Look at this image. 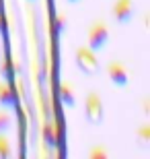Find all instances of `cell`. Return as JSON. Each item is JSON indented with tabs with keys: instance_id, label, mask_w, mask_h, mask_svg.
Returning a JSON list of instances; mask_svg holds the SVG:
<instances>
[{
	"instance_id": "cell-3",
	"label": "cell",
	"mask_w": 150,
	"mask_h": 159,
	"mask_svg": "<svg viewBox=\"0 0 150 159\" xmlns=\"http://www.w3.org/2000/svg\"><path fill=\"white\" fill-rule=\"evenodd\" d=\"M84 116L92 126L103 122V101H101L99 93H95V91H91L84 99Z\"/></svg>"
},
{
	"instance_id": "cell-15",
	"label": "cell",
	"mask_w": 150,
	"mask_h": 159,
	"mask_svg": "<svg viewBox=\"0 0 150 159\" xmlns=\"http://www.w3.org/2000/svg\"><path fill=\"white\" fill-rule=\"evenodd\" d=\"M142 112H144V116H148V114H150V101H148V97L142 99Z\"/></svg>"
},
{
	"instance_id": "cell-4",
	"label": "cell",
	"mask_w": 150,
	"mask_h": 159,
	"mask_svg": "<svg viewBox=\"0 0 150 159\" xmlns=\"http://www.w3.org/2000/svg\"><path fill=\"white\" fill-rule=\"evenodd\" d=\"M43 106V124H41V139H43V147L45 149H54L58 145V128H56V122L47 112V106Z\"/></svg>"
},
{
	"instance_id": "cell-17",
	"label": "cell",
	"mask_w": 150,
	"mask_h": 159,
	"mask_svg": "<svg viewBox=\"0 0 150 159\" xmlns=\"http://www.w3.org/2000/svg\"><path fill=\"white\" fill-rule=\"evenodd\" d=\"M29 2H37V0H29Z\"/></svg>"
},
{
	"instance_id": "cell-6",
	"label": "cell",
	"mask_w": 150,
	"mask_h": 159,
	"mask_svg": "<svg viewBox=\"0 0 150 159\" xmlns=\"http://www.w3.org/2000/svg\"><path fill=\"white\" fill-rule=\"evenodd\" d=\"M111 15L121 25L130 23L132 17H134V2L132 0H115L113 6H111Z\"/></svg>"
},
{
	"instance_id": "cell-2",
	"label": "cell",
	"mask_w": 150,
	"mask_h": 159,
	"mask_svg": "<svg viewBox=\"0 0 150 159\" xmlns=\"http://www.w3.org/2000/svg\"><path fill=\"white\" fill-rule=\"evenodd\" d=\"M74 58H76V66H78V70L84 72L87 77H92V75H97V72H99V60H97L95 52H92L88 46L76 48Z\"/></svg>"
},
{
	"instance_id": "cell-14",
	"label": "cell",
	"mask_w": 150,
	"mask_h": 159,
	"mask_svg": "<svg viewBox=\"0 0 150 159\" xmlns=\"http://www.w3.org/2000/svg\"><path fill=\"white\" fill-rule=\"evenodd\" d=\"M107 149L101 147V145H97V147H92L91 151H88V159H107Z\"/></svg>"
},
{
	"instance_id": "cell-1",
	"label": "cell",
	"mask_w": 150,
	"mask_h": 159,
	"mask_svg": "<svg viewBox=\"0 0 150 159\" xmlns=\"http://www.w3.org/2000/svg\"><path fill=\"white\" fill-rule=\"evenodd\" d=\"M109 41V29H107V23L101 21V19H95L88 27V43L92 52H101Z\"/></svg>"
},
{
	"instance_id": "cell-12",
	"label": "cell",
	"mask_w": 150,
	"mask_h": 159,
	"mask_svg": "<svg viewBox=\"0 0 150 159\" xmlns=\"http://www.w3.org/2000/svg\"><path fill=\"white\" fill-rule=\"evenodd\" d=\"M12 126V118H11V114L4 112V110H0V134H4L6 130Z\"/></svg>"
},
{
	"instance_id": "cell-5",
	"label": "cell",
	"mask_w": 150,
	"mask_h": 159,
	"mask_svg": "<svg viewBox=\"0 0 150 159\" xmlns=\"http://www.w3.org/2000/svg\"><path fill=\"white\" fill-rule=\"evenodd\" d=\"M107 77H109V81L119 89L127 87V83H130V72H127L126 64H123L121 60H111L109 64H107Z\"/></svg>"
},
{
	"instance_id": "cell-16",
	"label": "cell",
	"mask_w": 150,
	"mask_h": 159,
	"mask_svg": "<svg viewBox=\"0 0 150 159\" xmlns=\"http://www.w3.org/2000/svg\"><path fill=\"white\" fill-rule=\"evenodd\" d=\"M68 2H72V4H76V2H80V0H68Z\"/></svg>"
},
{
	"instance_id": "cell-7",
	"label": "cell",
	"mask_w": 150,
	"mask_h": 159,
	"mask_svg": "<svg viewBox=\"0 0 150 159\" xmlns=\"http://www.w3.org/2000/svg\"><path fill=\"white\" fill-rule=\"evenodd\" d=\"M0 106L2 107H15L17 106V95H15V89L8 81H0Z\"/></svg>"
},
{
	"instance_id": "cell-11",
	"label": "cell",
	"mask_w": 150,
	"mask_h": 159,
	"mask_svg": "<svg viewBox=\"0 0 150 159\" xmlns=\"http://www.w3.org/2000/svg\"><path fill=\"white\" fill-rule=\"evenodd\" d=\"M11 155H12L11 141H8L4 134H0V159H8Z\"/></svg>"
},
{
	"instance_id": "cell-9",
	"label": "cell",
	"mask_w": 150,
	"mask_h": 159,
	"mask_svg": "<svg viewBox=\"0 0 150 159\" xmlns=\"http://www.w3.org/2000/svg\"><path fill=\"white\" fill-rule=\"evenodd\" d=\"M0 77L4 79V81H8V83L15 77V66H12L11 56H4V58L0 60Z\"/></svg>"
},
{
	"instance_id": "cell-8",
	"label": "cell",
	"mask_w": 150,
	"mask_h": 159,
	"mask_svg": "<svg viewBox=\"0 0 150 159\" xmlns=\"http://www.w3.org/2000/svg\"><path fill=\"white\" fill-rule=\"evenodd\" d=\"M58 93H60V101H62L66 107H74L76 106V93H74V85L70 81H64L60 83V89H58Z\"/></svg>"
},
{
	"instance_id": "cell-13",
	"label": "cell",
	"mask_w": 150,
	"mask_h": 159,
	"mask_svg": "<svg viewBox=\"0 0 150 159\" xmlns=\"http://www.w3.org/2000/svg\"><path fill=\"white\" fill-rule=\"evenodd\" d=\"M66 27H68V12H58V17H56V31L64 33Z\"/></svg>"
},
{
	"instance_id": "cell-10",
	"label": "cell",
	"mask_w": 150,
	"mask_h": 159,
	"mask_svg": "<svg viewBox=\"0 0 150 159\" xmlns=\"http://www.w3.org/2000/svg\"><path fill=\"white\" fill-rule=\"evenodd\" d=\"M136 136H138V141H140L142 147H148V145H150V124L148 122L142 124V126L136 130Z\"/></svg>"
}]
</instances>
